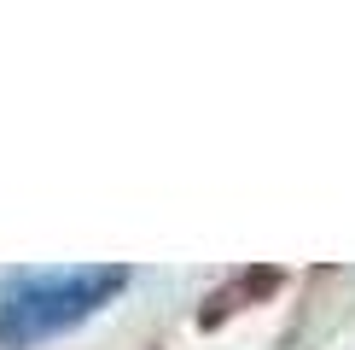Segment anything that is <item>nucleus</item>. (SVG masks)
I'll use <instances>...</instances> for the list:
<instances>
[{
  "label": "nucleus",
  "mask_w": 355,
  "mask_h": 350,
  "mask_svg": "<svg viewBox=\"0 0 355 350\" xmlns=\"http://www.w3.org/2000/svg\"><path fill=\"white\" fill-rule=\"evenodd\" d=\"M128 286V269L70 262V269H18L0 281V350H35L76 333Z\"/></svg>",
  "instance_id": "1"
}]
</instances>
